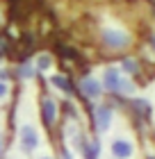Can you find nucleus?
Here are the masks:
<instances>
[{
	"label": "nucleus",
	"instance_id": "obj_9",
	"mask_svg": "<svg viewBox=\"0 0 155 159\" xmlns=\"http://www.w3.org/2000/svg\"><path fill=\"white\" fill-rule=\"evenodd\" d=\"M130 105H132V111L137 114L139 123H146V120H148V118L153 116V107H151L148 100H144V98H135Z\"/></svg>",
	"mask_w": 155,
	"mask_h": 159
},
{
	"label": "nucleus",
	"instance_id": "obj_14",
	"mask_svg": "<svg viewBox=\"0 0 155 159\" xmlns=\"http://www.w3.org/2000/svg\"><path fill=\"white\" fill-rule=\"evenodd\" d=\"M135 91V82L128 77H121V82H119V96H130V93Z\"/></svg>",
	"mask_w": 155,
	"mask_h": 159
},
{
	"label": "nucleus",
	"instance_id": "obj_13",
	"mask_svg": "<svg viewBox=\"0 0 155 159\" xmlns=\"http://www.w3.org/2000/svg\"><path fill=\"white\" fill-rule=\"evenodd\" d=\"M50 66H53V57L50 55H39V59H36V64H34L36 73H43V70H48Z\"/></svg>",
	"mask_w": 155,
	"mask_h": 159
},
{
	"label": "nucleus",
	"instance_id": "obj_1",
	"mask_svg": "<svg viewBox=\"0 0 155 159\" xmlns=\"http://www.w3.org/2000/svg\"><path fill=\"white\" fill-rule=\"evenodd\" d=\"M78 84V96H80V100L82 102H89V100H98L103 93V86H100V82L96 77H91V75H85L80 82H75Z\"/></svg>",
	"mask_w": 155,
	"mask_h": 159
},
{
	"label": "nucleus",
	"instance_id": "obj_5",
	"mask_svg": "<svg viewBox=\"0 0 155 159\" xmlns=\"http://www.w3.org/2000/svg\"><path fill=\"white\" fill-rule=\"evenodd\" d=\"M121 77H123V73L116 66H109V68H105L103 70V82H100V86H103V91L105 93H119V82H121Z\"/></svg>",
	"mask_w": 155,
	"mask_h": 159
},
{
	"label": "nucleus",
	"instance_id": "obj_21",
	"mask_svg": "<svg viewBox=\"0 0 155 159\" xmlns=\"http://www.w3.org/2000/svg\"><path fill=\"white\" fill-rule=\"evenodd\" d=\"M146 159H155V155H148V157H146Z\"/></svg>",
	"mask_w": 155,
	"mask_h": 159
},
{
	"label": "nucleus",
	"instance_id": "obj_11",
	"mask_svg": "<svg viewBox=\"0 0 155 159\" xmlns=\"http://www.w3.org/2000/svg\"><path fill=\"white\" fill-rule=\"evenodd\" d=\"M119 70H121V73H125V75H137L142 68H139V61L135 59V57H128V55H125V57H121V61H119Z\"/></svg>",
	"mask_w": 155,
	"mask_h": 159
},
{
	"label": "nucleus",
	"instance_id": "obj_16",
	"mask_svg": "<svg viewBox=\"0 0 155 159\" xmlns=\"http://www.w3.org/2000/svg\"><path fill=\"white\" fill-rule=\"evenodd\" d=\"M7 91H9V89H7V84H5V82H0V98H5V96H7Z\"/></svg>",
	"mask_w": 155,
	"mask_h": 159
},
{
	"label": "nucleus",
	"instance_id": "obj_23",
	"mask_svg": "<svg viewBox=\"0 0 155 159\" xmlns=\"http://www.w3.org/2000/svg\"><path fill=\"white\" fill-rule=\"evenodd\" d=\"M0 55H2V52H0Z\"/></svg>",
	"mask_w": 155,
	"mask_h": 159
},
{
	"label": "nucleus",
	"instance_id": "obj_7",
	"mask_svg": "<svg viewBox=\"0 0 155 159\" xmlns=\"http://www.w3.org/2000/svg\"><path fill=\"white\" fill-rule=\"evenodd\" d=\"M50 84L53 86H57V89H60L62 93H66V96H78V84L73 82V80L66 75V73H60V75H53L50 77Z\"/></svg>",
	"mask_w": 155,
	"mask_h": 159
},
{
	"label": "nucleus",
	"instance_id": "obj_19",
	"mask_svg": "<svg viewBox=\"0 0 155 159\" xmlns=\"http://www.w3.org/2000/svg\"><path fill=\"white\" fill-rule=\"evenodd\" d=\"M151 48L155 50V34H151Z\"/></svg>",
	"mask_w": 155,
	"mask_h": 159
},
{
	"label": "nucleus",
	"instance_id": "obj_8",
	"mask_svg": "<svg viewBox=\"0 0 155 159\" xmlns=\"http://www.w3.org/2000/svg\"><path fill=\"white\" fill-rule=\"evenodd\" d=\"M135 155V148L128 139H116L112 141V157L114 159H130Z\"/></svg>",
	"mask_w": 155,
	"mask_h": 159
},
{
	"label": "nucleus",
	"instance_id": "obj_17",
	"mask_svg": "<svg viewBox=\"0 0 155 159\" xmlns=\"http://www.w3.org/2000/svg\"><path fill=\"white\" fill-rule=\"evenodd\" d=\"M62 159H73V155H71V150H66V148H62Z\"/></svg>",
	"mask_w": 155,
	"mask_h": 159
},
{
	"label": "nucleus",
	"instance_id": "obj_10",
	"mask_svg": "<svg viewBox=\"0 0 155 159\" xmlns=\"http://www.w3.org/2000/svg\"><path fill=\"white\" fill-rule=\"evenodd\" d=\"M80 150H82L85 159H98V155H100V141L98 139H85L82 146H80Z\"/></svg>",
	"mask_w": 155,
	"mask_h": 159
},
{
	"label": "nucleus",
	"instance_id": "obj_12",
	"mask_svg": "<svg viewBox=\"0 0 155 159\" xmlns=\"http://www.w3.org/2000/svg\"><path fill=\"white\" fill-rule=\"evenodd\" d=\"M14 75H16L18 80H34L39 73H36L34 64H30V61H23V64H21V66H18L16 70H14Z\"/></svg>",
	"mask_w": 155,
	"mask_h": 159
},
{
	"label": "nucleus",
	"instance_id": "obj_20",
	"mask_svg": "<svg viewBox=\"0 0 155 159\" xmlns=\"http://www.w3.org/2000/svg\"><path fill=\"white\" fill-rule=\"evenodd\" d=\"M0 150H2V134H0Z\"/></svg>",
	"mask_w": 155,
	"mask_h": 159
},
{
	"label": "nucleus",
	"instance_id": "obj_6",
	"mask_svg": "<svg viewBox=\"0 0 155 159\" xmlns=\"http://www.w3.org/2000/svg\"><path fill=\"white\" fill-rule=\"evenodd\" d=\"M39 146V134H36L34 125H23L21 127V148L25 152H34Z\"/></svg>",
	"mask_w": 155,
	"mask_h": 159
},
{
	"label": "nucleus",
	"instance_id": "obj_4",
	"mask_svg": "<svg viewBox=\"0 0 155 159\" xmlns=\"http://www.w3.org/2000/svg\"><path fill=\"white\" fill-rule=\"evenodd\" d=\"M57 114H60V105H57L50 96H43V98H41V123L46 125V129L55 127Z\"/></svg>",
	"mask_w": 155,
	"mask_h": 159
},
{
	"label": "nucleus",
	"instance_id": "obj_2",
	"mask_svg": "<svg viewBox=\"0 0 155 159\" xmlns=\"http://www.w3.org/2000/svg\"><path fill=\"white\" fill-rule=\"evenodd\" d=\"M91 116H94V125H96V132H107L109 125H112V118H114V107L109 102H103V105H96L91 109Z\"/></svg>",
	"mask_w": 155,
	"mask_h": 159
},
{
	"label": "nucleus",
	"instance_id": "obj_22",
	"mask_svg": "<svg viewBox=\"0 0 155 159\" xmlns=\"http://www.w3.org/2000/svg\"><path fill=\"white\" fill-rule=\"evenodd\" d=\"M41 159H53V157H41Z\"/></svg>",
	"mask_w": 155,
	"mask_h": 159
},
{
	"label": "nucleus",
	"instance_id": "obj_3",
	"mask_svg": "<svg viewBox=\"0 0 155 159\" xmlns=\"http://www.w3.org/2000/svg\"><path fill=\"white\" fill-rule=\"evenodd\" d=\"M100 43L109 50H123L130 46V37L121 30H114V27H107V30L100 32Z\"/></svg>",
	"mask_w": 155,
	"mask_h": 159
},
{
	"label": "nucleus",
	"instance_id": "obj_18",
	"mask_svg": "<svg viewBox=\"0 0 155 159\" xmlns=\"http://www.w3.org/2000/svg\"><path fill=\"white\" fill-rule=\"evenodd\" d=\"M7 80H9V73H7V70H0V82L7 84Z\"/></svg>",
	"mask_w": 155,
	"mask_h": 159
},
{
	"label": "nucleus",
	"instance_id": "obj_15",
	"mask_svg": "<svg viewBox=\"0 0 155 159\" xmlns=\"http://www.w3.org/2000/svg\"><path fill=\"white\" fill-rule=\"evenodd\" d=\"M60 109H62V111L66 114V116H71V118H78V109H75V105H73L71 100H64Z\"/></svg>",
	"mask_w": 155,
	"mask_h": 159
}]
</instances>
